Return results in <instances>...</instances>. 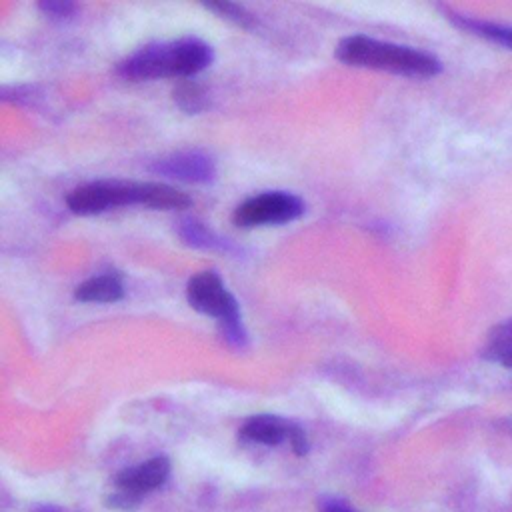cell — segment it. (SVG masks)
Returning a JSON list of instances; mask_svg holds the SVG:
<instances>
[{"label":"cell","instance_id":"5","mask_svg":"<svg viewBox=\"0 0 512 512\" xmlns=\"http://www.w3.org/2000/svg\"><path fill=\"white\" fill-rule=\"evenodd\" d=\"M304 212V202L290 192H264L244 200L234 210V222L242 228L264 224H284L296 220Z\"/></svg>","mask_w":512,"mask_h":512},{"label":"cell","instance_id":"16","mask_svg":"<svg viewBox=\"0 0 512 512\" xmlns=\"http://www.w3.org/2000/svg\"><path fill=\"white\" fill-rule=\"evenodd\" d=\"M38 8L52 18H66L76 10V4L68 0H42Z\"/></svg>","mask_w":512,"mask_h":512},{"label":"cell","instance_id":"1","mask_svg":"<svg viewBox=\"0 0 512 512\" xmlns=\"http://www.w3.org/2000/svg\"><path fill=\"white\" fill-rule=\"evenodd\" d=\"M212 48L200 38H180L142 46L118 64V74L128 80L188 78L210 66Z\"/></svg>","mask_w":512,"mask_h":512},{"label":"cell","instance_id":"15","mask_svg":"<svg viewBox=\"0 0 512 512\" xmlns=\"http://www.w3.org/2000/svg\"><path fill=\"white\" fill-rule=\"evenodd\" d=\"M210 10L218 12L220 16L244 26V28H252L254 26V16L244 8V6H238V4H232V2H210L206 4Z\"/></svg>","mask_w":512,"mask_h":512},{"label":"cell","instance_id":"12","mask_svg":"<svg viewBox=\"0 0 512 512\" xmlns=\"http://www.w3.org/2000/svg\"><path fill=\"white\" fill-rule=\"evenodd\" d=\"M484 358L512 368V318L500 322L496 328L490 330L486 344H484Z\"/></svg>","mask_w":512,"mask_h":512},{"label":"cell","instance_id":"10","mask_svg":"<svg viewBox=\"0 0 512 512\" xmlns=\"http://www.w3.org/2000/svg\"><path fill=\"white\" fill-rule=\"evenodd\" d=\"M444 12L456 26L512 50V26L510 24H498V22H490V20L472 18V16H464V14L446 10V8H444Z\"/></svg>","mask_w":512,"mask_h":512},{"label":"cell","instance_id":"4","mask_svg":"<svg viewBox=\"0 0 512 512\" xmlns=\"http://www.w3.org/2000/svg\"><path fill=\"white\" fill-rule=\"evenodd\" d=\"M168 474H170V462L164 456H156L138 466L124 468L114 476L116 490L108 496V504L112 508L130 510L140 502V498L146 492H152L154 488L164 484Z\"/></svg>","mask_w":512,"mask_h":512},{"label":"cell","instance_id":"14","mask_svg":"<svg viewBox=\"0 0 512 512\" xmlns=\"http://www.w3.org/2000/svg\"><path fill=\"white\" fill-rule=\"evenodd\" d=\"M174 102L188 114H196L206 106V92L204 88L194 80H180L172 92Z\"/></svg>","mask_w":512,"mask_h":512},{"label":"cell","instance_id":"8","mask_svg":"<svg viewBox=\"0 0 512 512\" xmlns=\"http://www.w3.org/2000/svg\"><path fill=\"white\" fill-rule=\"evenodd\" d=\"M136 200L158 210H178L190 206V196L164 182H136Z\"/></svg>","mask_w":512,"mask_h":512},{"label":"cell","instance_id":"7","mask_svg":"<svg viewBox=\"0 0 512 512\" xmlns=\"http://www.w3.org/2000/svg\"><path fill=\"white\" fill-rule=\"evenodd\" d=\"M150 170L158 176H166L182 182H196V184L210 182L216 176V166L212 158L196 150L176 152V154L158 158L154 160Z\"/></svg>","mask_w":512,"mask_h":512},{"label":"cell","instance_id":"18","mask_svg":"<svg viewBox=\"0 0 512 512\" xmlns=\"http://www.w3.org/2000/svg\"><path fill=\"white\" fill-rule=\"evenodd\" d=\"M322 512H354V510L338 500H330V502L322 504Z\"/></svg>","mask_w":512,"mask_h":512},{"label":"cell","instance_id":"11","mask_svg":"<svg viewBox=\"0 0 512 512\" xmlns=\"http://www.w3.org/2000/svg\"><path fill=\"white\" fill-rule=\"evenodd\" d=\"M124 294V288L114 274H100L82 282L74 296L80 302H116Z\"/></svg>","mask_w":512,"mask_h":512},{"label":"cell","instance_id":"6","mask_svg":"<svg viewBox=\"0 0 512 512\" xmlns=\"http://www.w3.org/2000/svg\"><path fill=\"white\" fill-rule=\"evenodd\" d=\"M68 208L74 214H98L114 206L136 204V182H88L74 188L66 198Z\"/></svg>","mask_w":512,"mask_h":512},{"label":"cell","instance_id":"3","mask_svg":"<svg viewBox=\"0 0 512 512\" xmlns=\"http://www.w3.org/2000/svg\"><path fill=\"white\" fill-rule=\"evenodd\" d=\"M186 298L194 310L214 316L220 322L222 336L228 344L236 348L246 344V330L240 320L238 302L214 270H204L192 276L186 286Z\"/></svg>","mask_w":512,"mask_h":512},{"label":"cell","instance_id":"2","mask_svg":"<svg viewBox=\"0 0 512 512\" xmlns=\"http://www.w3.org/2000/svg\"><path fill=\"white\" fill-rule=\"evenodd\" d=\"M336 58L350 66L386 70L404 76H434L442 70L440 60L428 52L380 42L368 36H348L336 46Z\"/></svg>","mask_w":512,"mask_h":512},{"label":"cell","instance_id":"9","mask_svg":"<svg viewBox=\"0 0 512 512\" xmlns=\"http://www.w3.org/2000/svg\"><path fill=\"white\" fill-rule=\"evenodd\" d=\"M290 424L278 416H270V414H258L252 416L244 422L240 434L246 440L264 444V446H278L284 440H288L290 434Z\"/></svg>","mask_w":512,"mask_h":512},{"label":"cell","instance_id":"17","mask_svg":"<svg viewBox=\"0 0 512 512\" xmlns=\"http://www.w3.org/2000/svg\"><path fill=\"white\" fill-rule=\"evenodd\" d=\"M288 442L294 448L296 454H304L308 450V442H306V434L300 426L290 424V434H288Z\"/></svg>","mask_w":512,"mask_h":512},{"label":"cell","instance_id":"13","mask_svg":"<svg viewBox=\"0 0 512 512\" xmlns=\"http://www.w3.org/2000/svg\"><path fill=\"white\" fill-rule=\"evenodd\" d=\"M178 236L196 248H220L226 250L228 242L224 238H220L218 234H214L210 228H206L200 220L196 218H184L178 222Z\"/></svg>","mask_w":512,"mask_h":512}]
</instances>
